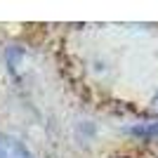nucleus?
Returning <instances> with one entry per match:
<instances>
[{"instance_id":"nucleus-2","label":"nucleus","mask_w":158,"mask_h":158,"mask_svg":"<svg viewBox=\"0 0 158 158\" xmlns=\"http://www.w3.org/2000/svg\"><path fill=\"white\" fill-rule=\"evenodd\" d=\"M130 132L137 135V137H158V125H137Z\"/></svg>"},{"instance_id":"nucleus-3","label":"nucleus","mask_w":158,"mask_h":158,"mask_svg":"<svg viewBox=\"0 0 158 158\" xmlns=\"http://www.w3.org/2000/svg\"><path fill=\"white\" fill-rule=\"evenodd\" d=\"M151 109H153V111L158 113V94H156V97H153V102H151Z\"/></svg>"},{"instance_id":"nucleus-1","label":"nucleus","mask_w":158,"mask_h":158,"mask_svg":"<svg viewBox=\"0 0 158 158\" xmlns=\"http://www.w3.org/2000/svg\"><path fill=\"white\" fill-rule=\"evenodd\" d=\"M0 158H33V153L21 139L0 132Z\"/></svg>"}]
</instances>
